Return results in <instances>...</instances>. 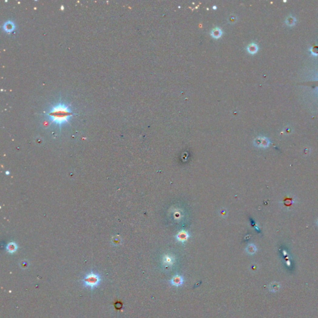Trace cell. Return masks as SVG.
Returning <instances> with one entry per match:
<instances>
[{"label":"cell","instance_id":"30bf717a","mask_svg":"<svg viewBox=\"0 0 318 318\" xmlns=\"http://www.w3.org/2000/svg\"><path fill=\"white\" fill-rule=\"evenodd\" d=\"M174 258L171 256H169V255H167V256H165L163 259V262L164 264L165 265H172L174 262Z\"/></svg>","mask_w":318,"mask_h":318},{"label":"cell","instance_id":"3957f363","mask_svg":"<svg viewBox=\"0 0 318 318\" xmlns=\"http://www.w3.org/2000/svg\"><path fill=\"white\" fill-rule=\"evenodd\" d=\"M270 143V142L269 140V139H267L265 137H258L255 140H254V141H253L254 145L258 147H261V148L268 147Z\"/></svg>","mask_w":318,"mask_h":318},{"label":"cell","instance_id":"ba28073f","mask_svg":"<svg viewBox=\"0 0 318 318\" xmlns=\"http://www.w3.org/2000/svg\"><path fill=\"white\" fill-rule=\"evenodd\" d=\"M259 50V47L256 43H252L249 44L247 47V52L250 54H255Z\"/></svg>","mask_w":318,"mask_h":318},{"label":"cell","instance_id":"7a4b0ae2","mask_svg":"<svg viewBox=\"0 0 318 318\" xmlns=\"http://www.w3.org/2000/svg\"><path fill=\"white\" fill-rule=\"evenodd\" d=\"M101 282V276L99 274L91 272L86 274L83 280L84 285L86 287L93 289L97 287Z\"/></svg>","mask_w":318,"mask_h":318},{"label":"cell","instance_id":"277c9868","mask_svg":"<svg viewBox=\"0 0 318 318\" xmlns=\"http://www.w3.org/2000/svg\"><path fill=\"white\" fill-rule=\"evenodd\" d=\"M189 237V234L187 231H180L176 235V239L181 242V243H184L186 242L188 239Z\"/></svg>","mask_w":318,"mask_h":318},{"label":"cell","instance_id":"4fadbf2b","mask_svg":"<svg viewBox=\"0 0 318 318\" xmlns=\"http://www.w3.org/2000/svg\"><path fill=\"white\" fill-rule=\"evenodd\" d=\"M317 224L318 225V219H317Z\"/></svg>","mask_w":318,"mask_h":318},{"label":"cell","instance_id":"7c38bea8","mask_svg":"<svg viewBox=\"0 0 318 318\" xmlns=\"http://www.w3.org/2000/svg\"><path fill=\"white\" fill-rule=\"evenodd\" d=\"M257 250L256 247L253 244H250L247 247V252L250 254H253L255 253Z\"/></svg>","mask_w":318,"mask_h":318},{"label":"cell","instance_id":"9c48e42d","mask_svg":"<svg viewBox=\"0 0 318 318\" xmlns=\"http://www.w3.org/2000/svg\"><path fill=\"white\" fill-rule=\"evenodd\" d=\"M4 29L7 32H11L15 29V24L12 21H7L4 25Z\"/></svg>","mask_w":318,"mask_h":318},{"label":"cell","instance_id":"6da1fadb","mask_svg":"<svg viewBox=\"0 0 318 318\" xmlns=\"http://www.w3.org/2000/svg\"><path fill=\"white\" fill-rule=\"evenodd\" d=\"M73 113L69 109V106L59 104L53 106L52 109L48 113L52 122L58 125H61L64 122H69V117L73 115Z\"/></svg>","mask_w":318,"mask_h":318},{"label":"cell","instance_id":"8992f818","mask_svg":"<svg viewBox=\"0 0 318 318\" xmlns=\"http://www.w3.org/2000/svg\"><path fill=\"white\" fill-rule=\"evenodd\" d=\"M183 278L180 276H179V275H176V276H175L171 280V283L174 285V286H180L183 284Z\"/></svg>","mask_w":318,"mask_h":318},{"label":"cell","instance_id":"8fae6325","mask_svg":"<svg viewBox=\"0 0 318 318\" xmlns=\"http://www.w3.org/2000/svg\"><path fill=\"white\" fill-rule=\"evenodd\" d=\"M295 22H296V19L294 17H293V16H289L286 20V24L288 25V26H294Z\"/></svg>","mask_w":318,"mask_h":318},{"label":"cell","instance_id":"5b68a950","mask_svg":"<svg viewBox=\"0 0 318 318\" xmlns=\"http://www.w3.org/2000/svg\"><path fill=\"white\" fill-rule=\"evenodd\" d=\"M18 245L15 242H11L6 246V250L9 253H14L18 250Z\"/></svg>","mask_w":318,"mask_h":318},{"label":"cell","instance_id":"52a82bcc","mask_svg":"<svg viewBox=\"0 0 318 318\" xmlns=\"http://www.w3.org/2000/svg\"><path fill=\"white\" fill-rule=\"evenodd\" d=\"M223 35V31L219 28H215L211 31V35L215 38V39H218L221 37Z\"/></svg>","mask_w":318,"mask_h":318}]
</instances>
